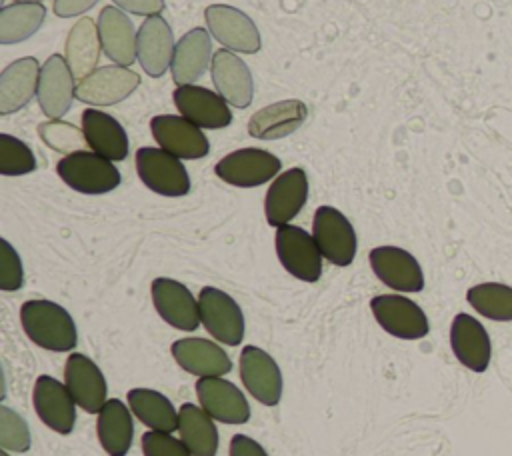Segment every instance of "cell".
<instances>
[{
    "label": "cell",
    "instance_id": "cell-1",
    "mask_svg": "<svg viewBox=\"0 0 512 456\" xmlns=\"http://www.w3.org/2000/svg\"><path fill=\"white\" fill-rule=\"evenodd\" d=\"M20 322L26 336L50 352L72 350L78 342L76 324L70 312L50 300H26L20 306Z\"/></svg>",
    "mask_w": 512,
    "mask_h": 456
},
{
    "label": "cell",
    "instance_id": "cell-3",
    "mask_svg": "<svg viewBox=\"0 0 512 456\" xmlns=\"http://www.w3.org/2000/svg\"><path fill=\"white\" fill-rule=\"evenodd\" d=\"M276 254L284 270L298 280L316 282L322 274V252L312 234L300 226L276 228Z\"/></svg>",
    "mask_w": 512,
    "mask_h": 456
},
{
    "label": "cell",
    "instance_id": "cell-10",
    "mask_svg": "<svg viewBox=\"0 0 512 456\" xmlns=\"http://www.w3.org/2000/svg\"><path fill=\"white\" fill-rule=\"evenodd\" d=\"M240 380L264 406H276L282 398V372L276 360L262 348L244 346L240 352Z\"/></svg>",
    "mask_w": 512,
    "mask_h": 456
},
{
    "label": "cell",
    "instance_id": "cell-25",
    "mask_svg": "<svg viewBox=\"0 0 512 456\" xmlns=\"http://www.w3.org/2000/svg\"><path fill=\"white\" fill-rule=\"evenodd\" d=\"M308 116L302 100H280L260 108L248 120V134L258 140H276L298 130Z\"/></svg>",
    "mask_w": 512,
    "mask_h": 456
},
{
    "label": "cell",
    "instance_id": "cell-4",
    "mask_svg": "<svg viewBox=\"0 0 512 456\" xmlns=\"http://www.w3.org/2000/svg\"><path fill=\"white\" fill-rule=\"evenodd\" d=\"M136 172L144 186L162 196H184L190 192V178L174 154L162 148H138Z\"/></svg>",
    "mask_w": 512,
    "mask_h": 456
},
{
    "label": "cell",
    "instance_id": "cell-12",
    "mask_svg": "<svg viewBox=\"0 0 512 456\" xmlns=\"http://www.w3.org/2000/svg\"><path fill=\"white\" fill-rule=\"evenodd\" d=\"M200 406L222 424H244L250 420V404L236 384L222 376H204L196 380Z\"/></svg>",
    "mask_w": 512,
    "mask_h": 456
},
{
    "label": "cell",
    "instance_id": "cell-16",
    "mask_svg": "<svg viewBox=\"0 0 512 456\" xmlns=\"http://www.w3.org/2000/svg\"><path fill=\"white\" fill-rule=\"evenodd\" d=\"M308 198V176L302 168H290L278 174L264 200V214L270 226L280 228L298 216Z\"/></svg>",
    "mask_w": 512,
    "mask_h": 456
},
{
    "label": "cell",
    "instance_id": "cell-22",
    "mask_svg": "<svg viewBox=\"0 0 512 456\" xmlns=\"http://www.w3.org/2000/svg\"><path fill=\"white\" fill-rule=\"evenodd\" d=\"M176 364L192 376H224L232 370V360L224 348L206 338H180L170 346Z\"/></svg>",
    "mask_w": 512,
    "mask_h": 456
},
{
    "label": "cell",
    "instance_id": "cell-43",
    "mask_svg": "<svg viewBox=\"0 0 512 456\" xmlns=\"http://www.w3.org/2000/svg\"><path fill=\"white\" fill-rule=\"evenodd\" d=\"M98 0H54V14L60 18H70L84 14L90 10Z\"/></svg>",
    "mask_w": 512,
    "mask_h": 456
},
{
    "label": "cell",
    "instance_id": "cell-20",
    "mask_svg": "<svg viewBox=\"0 0 512 456\" xmlns=\"http://www.w3.org/2000/svg\"><path fill=\"white\" fill-rule=\"evenodd\" d=\"M76 78L64 56L52 54L40 68L38 102L48 118H60L76 96Z\"/></svg>",
    "mask_w": 512,
    "mask_h": 456
},
{
    "label": "cell",
    "instance_id": "cell-11",
    "mask_svg": "<svg viewBox=\"0 0 512 456\" xmlns=\"http://www.w3.org/2000/svg\"><path fill=\"white\" fill-rule=\"evenodd\" d=\"M150 130L158 146L180 160H198L204 158L210 150V144L202 134L200 126H196L184 116H154L150 120Z\"/></svg>",
    "mask_w": 512,
    "mask_h": 456
},
{
    "label": "cell",
    "instance_id": "cell-38",
    "mask_svg": "<svg viewBox=\"0 0 512 456\" xmlns=\"http://www.w3.org/2000/svg\"><path fill=\"white\" fill-rule=\"evenodd\" d=\"M38 132L48 146H52L54 150H60V152H68V150L80 146L82 140L86 142V138H84V134H80V130H76L72 124L60 122V120L42 122L38 126Z\"/></svg>",
    "mask_w": 512,
    "mask_h": 456
},
{
    "label": "cell",
    "instance_id": "cell-36",
    "mask_svg": "<svg viewBox=\"0 0 512 456\" xmlns=\"http://www.w3.org/2000/svg\"><path fill=\"white\" fill-rule=\"evenodd\" d=\"M36 168V158L28 144L10 134H0V174L22 176Z\"/></svg>",
    "mask_w": 512,
    "mask_h": 456
},
{
    "label": "cell",
    "instance_id": "cell-6",
    "mask_svg": "<svg viewBox=\"0 0 512 456\" xmlns=\"http://www.w3.org/2000/svg\"><path fill=\"white\" fill-rule=\"evenodd\" d=\"M282 168L280 158L262 148H240L216 162L214 172L220 180L240 188H254L270 182Z\"/></svg>",
    "mask_w": 512,
    "mask_h": 456
},
{
    "label": "cell",
    "instance_id": "cell-39",
    "mask_svg": "<svg viewBox=\"0 0 512 456\" xmlns=\"http://www.w3.org/2000/svg\"><path fill=\"white\" fill-rule=\"evenodd\" d=\"M144 456H192L182 438L172 436V432L148 430L142 436Z\"/></svg>",
    "mask_w": 512,
    "mask_h": 456
},
{
    "label": "cell",
    "instance_id": "cell-7",
    "mask_svg": "<svg viewBox=\"0 0 512 456\" xmlns=\"http://www.w3.org/2000/svg\"><path fill=\"white\" fill-rule=\"evenodd\" d=\"M312 236L322 256L336 266L352 264L356 256V232L350 220L332 206H320L314 212Z\"/></svg>",
    "mask_w": 512,
    "mask_h": 456
},
{
    "label": "cell",
    "instance_id": "cell-44",
    "mask_svg": "<svg viewBox=\"0 0 512 456\" xmlns=\"http://www.w3.org/2000/svg\"><path fill=\"white\" fill-rule=\"evenodd\" d=\"M14 2H40V0H14Z\"/></svg>",
    "mask_w": 512,
    "mask_h": 456
},
{
    "label": "cell",
    "instance_id": "cell-33",
    "mask_svg": "<svg viewBox=\"0 0 512 456\" xmlns=\"http://www.w3.org/2000/svg\"><path fill=\"white\" fill-rule=\"evenodd\" d=\"M128 406L132 414L150 430H160V432L178 430V424H180L178 410L164 394L152 388L128 390Z\"/></svg>",
    "mask_w": 512,
    "mask_h": 456
},
{
    "label": "cell",
    "instance_id": "cell-24",
    "mask_svg": "<svg viewBox=\"0 0 512 456\" xmlns=\"http://www.w3.org/2000/svg\"><path fill=\"white\" fill-rule=\"evenodd\" d=\"M212 82L218 94L236 108H246L252 102L254 84L250 68L230 50H218L212 58Z\"/></svg>",
    "mask_w": 512,
    "mask_h": 456
},
{
    "label": "cell",
    "instance_id": "cell-37",
    "mask_svg": "<svg viewBox=\"0 0 512 456\" xmlns=\"http://www.w3.org/2000/svg\"><path fill=\"white\" fill-rule=\"evenodd\" d=\"M0 446L10 452H26L30 448L26 420L8 406L0 408Z\"/></svg>",
    "mask_w": 512,
    "mask_h": 456
},
{
    "label": "cell",
    "instance_id": "cell-30",
    "mask_svg": "<svg viewBox=\"0 0 512 456\" xmlns=\"http://www.w3.org/2000/svg\"><path fill=\"white\" fill-rule=\"evenodd\" d=\"M96 434L102 448L110 456H126L132 446L134 424H132V410L122 400L112 398L108 400L102 410L98 412Z\"/></svg>",
    "mask_w": 512,
    "mask_h": 456
},
{
    "label": "cell",
    "instance_id": "cell-26",
    "mask_svg": "<svg viewBox=\"0 0 512 456\" xmlns=\"http://www.w3.org/2000/svg\"><path fill=\"white\" fill-rule=\"evenodd\" d=\"M98 32L104 54L118 66H130L136 58V40L138 32L130 18L112 6L102 8L98 16Z\"/></svg>",
    "mask_w": 512,
    "mask_h": 456
},
{
    "label": "cell",
    "instance_id": "cell-9",
    "mask_svg": "<svg viewBox=\"0 0 512 456\" xmlns=\"http://www.w3.org/2000/svg\"><path fill=\"white\" fill-rule=\"evenodd\" d=\"M210 34L228 50L254 54L260 50L256 24L242 10L228 4H212L204 10Z\"/></svg>",
    "mask_w": 512,
    "mask_h": 456
},
{
    "label": "cell",
    "instance_id": "cell-2",
    "mask_svg": "<svg viewBox=\"0 0 512 456\" xmlns=\"http://www.w3.org/2000/svg\"><path fill=\"white\" fill-rule=\"evenodd\" d=\"M58 176L82 194H106L120 184V172L112 160L86 150L66 154L56 164Z\"/></svg>",
    "mask_w": 512,
    "mask_h": 456
},
{
    "label": "cell",
    "instance_id": "cell-14",
    "mask_svg": "<svg viewBox=\"0 0 512 456\" xmlns=\"http://www.w3.org/2000/svg\"><path fill=\"white\" fill-rule=\"evenodd\" d=\"M64 384L78 408L96 414L108 402V384L102 370L86 354L72 352L64 366Z\"/></svg>",
    "mask_w": 512,
    "mask_h": 456
},
{
    "label": "cell",
    "instance_id": "cell-23",
    "mask_svg": "<svg viewBox=\"0 0 512 456\" xmlns=\"http://www.w3.org/2000/svg\"><path fill=\"white\" fill-rule=\"evenodd\" d=\"M450 346L458 362L472 372H484L490 362V338L486 328L470 314H456L450 326Z\"/></svg>",
    "mask_w": 512,
    "mask_h": 456
},
{
    "label": "cell",
    "instance_id": "cell-13",
    "mask_svg": "<svg viewBox=\"0 0 512 456\" xmlns=\"http://www.w3.org/2000/svg\"><path fill=\"white\" fill-rule=\"evenodd\" d=\"M32 404L38 418L58 434H70L76 424V400L66 384L52 376H38L32 390Z\"/></svg>",
    "mask_w": 512,
    "mask_h": 456
},
{
    "label": "cell",
    "instance_id": "cell-42",
    "mask_svg": "<svg viewBox=\"0 0 512 456\" xmlns=\"http://www.w3.org/2000/svg\"><path fill=\"white\" fill-rule=\"evenodd\" d=\"M230 456H268V454L254 438L246 434H236L230 440Z\"/></svg>",
    "mask_w": 512,
    "mask_h": 456
},
{
    "label": "cell",
    "instance_id": "cell-5",
    "mask_svg": "<svg viewBox=\"0 0 512 456\" xmlns=\"http://www.w3.org/2000/svg\"><path fill=\"white\" fill-rule=\"evenodd\" d=\"M200 322L222 344L238 346L244 338V314L238 302L220 288L204 286L198 294Z\"/></svg>",
    "mask_w": 512,
    "mask_h": 456
},
{
    "label": "cell",
    "instance_id": "cell-41",
    "mask_svg": "<svg viewBox=\"0 0 512 456\" xmlns=\"http://www.w3.org/2000/svg\"><path fill=\"white\" fill-rule=\"evenodd\" d=\"M118 4L122 10H128L130 14H140V16H154L160 14L164 8V0H112Z\"/></svg>",
    "mask_w": 512,
    "mask_h": 456
},
{
    "label": "cell",
    "instance_id": "cell-40",
    "mask_svg": "<svg viewBox=\"0 0 512 456\" xmlns=\"http://www.w3.org/2000/svg\"><path fill=\"white\" fill-rule=\"evenodd\" d=\"M24 284V270L18 252L8 240H0V288L4 292L20 290Z\"/></svg>",
    "mask_w": 512,
    "mask_h": 456
},
{
    "label": "cell",
    "instance_id": "cell-28",
    "mask_svg": "<svg viewBox=\"0 0 512 456\" xmlns=\"http://www.w3.org/2000/svg\"><path fill=\"white\" fill-rule=\"evenodd\" d=\"M38 80L40 66L34 56L8 64L0 74V114H10L24 108L38 92Z\"/></svg>",
    "mask_w": 512,
    "mask_h": 456
},
{
    "label": "cell",
    "instance_id": "cell-17",
    "mask_svg": "<svg viewBox=\"0 0 512 456\" xmlns=\"http://www.w3.org/2000/svg\"><path fill=\"white\" fill-rule=\"evenodd\" d=\"M140 84V76L126 66H102L76 84V98L92 106H110L128 98Z\"/></svg>",
    "mask_w": 512,
    "mask_h": 456
},
{
    "label": "cell",
    "instance_id": "cell-21",
    "mask_svg": "<svg viewBox=\"0 0 512 456\" xmlns=\"http://www.w3.org/2000/svg\"><path fill=\"white\" fill-rule=\"evenodd\" d=\"M174 36L168 22L160 16H148L138 28L136 40V58L146 74L160 78L174 58Z\"/></svg>",
    "mask_w": 512,
    "mask_h": 456
},
{
    "label": "cell",
    "instance_id": "cell-32",
    "mask_svg": "<svg viewBox=\"0 0 512 456\" xmlns=\"http://www.w3.org/2000/svg\"><path fill=\"white\" fill-rule=\"evenodd\" d=\"M180 424L178 434L188 446L192 456H216L218 452V430L214 418L196 404L184 402L178 408Z\"/></svg>",
    "mask_w": 512,
    "mask_h": 456
},
{
    "label": "cell",
    "instance_id": "cell-18",
    "mask_svg": "<svg viewBox=\"0 0 512 456\" xmlns=\"http://www.w3.org/2000/svg\"><path fill=\"white\" fill-rule=\"evenodd\" d=\"M370 266L374 274L392 290L420 292L424 274L418 260L398 246H376L370 250Z\"/></svg>",
    "mask_w": 512,
    "mask_h": 456
},
{
    "label": "cell",
    "instance_id": "cell-34",
    "mask_svg": "<svg viewBox=\"0 0 512 456\" xmlns=\"http://www.w3.org/2000/svg\"><path fill=\"white\" fill-rule=\"evenodd\" d=\"M46 8L40 2H14L0 10V42L14 44L30 38L44 22Z\"/></svg>",
    "mask_w": 512,
    "mask_h": 456
},
{
    "label": "cell",
    "instance_id": "cell-8",
    "mask_svg": "<svg viewBox=\"0 0 512 456\" xmlns=\"http://www.w3.org/2000/svg\"><path fill=\"white\" fill-rule=\"evenodd\" d=\"M370 310L384 328V332L402 338V340H418L424 338L430 330L428 318L424 310L410 298L400 294H380L370 300Z\"/></svg>",
    "mask_w": 512,
    "mask_h": 456
},
{
    "label": "cell",
    "instance_id": "cell-31",
    "mask_svg": "<svg viewBox=\"0 0 512 456\" xmlns=\"http://www.w3.org/2000/svg\"><path fill=\"white\" fill-rule=\"evenodd\" d=\"M100 32L90 18H80L66 40V62L76 78L82 82L96 70V62L100 58Z\"/></svg>",
    "mask_w": 512,
    "mask_h": 456
},
{
    "label": "cell",
    "instance_id": "cell-15",
    "mask_svg": "<svg viewBox=\"0 0 512 456\" xmlns=\"http://www.w3.org/2000/svg\"><path fill=\"white\" fill-rule=\"evenodd\" d=\"M150 292L158 316L172 328L192 332L202 324L198 298H194L182 282L172 278H156Z\"/></svg>",
    "mask_w": 512,
    "mask_h": 456
},
{
    "label": "cell",
    "instance_id": "cell-35",
    "mask_svg": "<svg viewBox=\"0 0 512 456\" xmlns=\"http://www.w3.org/2000/svg\"><path fill=\"white\" fill-rule=\"evenodd\" d=\"M466 300L478 314L490 320H512V286L500 282H482L466 292Z\"/></svg>",
    "mask_w": 512,
    "mask_h": 456
},
{
    "label": "cell",
    "instance_id": "cell-45",
    "mask_svg": "<svg viewBox=\"0 0 512 456\" xmlns=\"http://www.w3.org/2000/svg\"><path fill=\"white\" fill-rule=\"evenodd\" d=\"M0 456H10V454H8L6 450H2V452H0Z\"/></svg>",
    "mask_w": 512,
    "mask_h": 456
},
{
    "label": "cell",
    "instance_id": "cell-29",
    "mask_svg": "<svg viewBox=\"0 0 512 456\" xmlns=\"http://www.w3.org/2000/svg\"><path fill=\"white\" fill-rule=\"evenodd\" d=\"M212 54V42L208 36V30L204 28H192L186 32L174 48L172 58V78L178 86L194 84L208 68Z\"/></svg>",
    "mask_w": 512,
    "mask_h": 456
},
{
    "label": "cell",
    "instance_id": "cell-19",
    "mask_svg": "<svg viewBox=\"0 0 512 456\" xmlns=\"http://www.w3.org/2000/svg\"><path fill=\"white\" fill-rule=\"evenodd\" d=\"M172 94L180 114L200 128L218 130V128H226L232 122V112L228 108V102L220 94L204 86L184 84V86H178Z\"/></svg>",
    "mask_w": 512,
    "mask_h": 456
},
{
    "label": "cell",
    "instance_id": "cell-27",
    "mask_svg": "<svg viewBox=\"0 0 512 456\" xmlns=\"http://www.w3.org/2000/svg\"><path fill=\"white\" fill-rule=\"evenodd\" d=\"M82 134L92 152L118 162L128 156V136L122 124L100 110L82 112Z\"/></svg>",
    "mask_w": 512,
    "mask_h": 456
}]
</instances>
